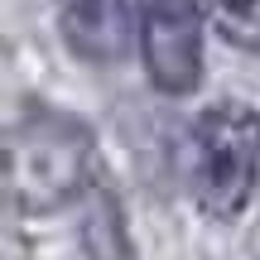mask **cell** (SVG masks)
<instances>
[{"label":"cell","instance_id":"1","mask_svg":"<svg viewBox=\"0 0 260 260\" xmlns=\"http://www.w3.org/2000/svg\"><path fill=\"white\" fill-rule=\"evenodd\" d=\"M92 178V130L63 111H24L5 135V188L15 212H53Z\"/></svg>","mask_w":260,"mask_h":260},{"label":"cell","instance_id":"2","mask_svg":"<svg viewBox=\"0 0 260 260\" xmlns=\"http://www.w3.org/2000/svg\"><path fill=\"white\" fill-rule=\"evenodd\" d=\"M260 178V116L241 102L207 106L193 125V193L207 217H236Z\"/></svg>","mask_w":260,"mask_h":260},{"label":"cell","instance_id":"3","mask_svg":"<svg viewBox=\"0 0 260 260\" xmlns=\"http://www.w3.org/2000/svg\"><path fill=\"white\" fill-rule=\"evenodd\" d=\"M140 48L159 92H193L203 77L198 0H140Z\"/></svg>","mask_w":260,"mask_h":260},{"label":"cell","instance_id":"4","mask_svg":"<svg viewBox=\"0 0 260 260\" xmlns=\"http://www.w3.org/2000/svg\"><path fill=\"white\" fill-rule=\"evenodd\" d=\"M68 48L87 63H116L130 48V5L125 0H53Z\"/></svg>","mask_w":260,"mask_h":260},{"label":"cell","instance_id":"5","mask_svg":"<svg viewBox=\"0 0 260 260\" xmlns=\"http://www.w3.org/2000/svg\"><path fill=\"white\" fill-rule=\"evenodd\" d=\"M207 15L232 44L260 53V0H207Z\"/></svg>","mask_w":260,"mask_h":260}]
</instances>
